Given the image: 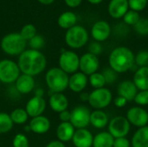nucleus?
<instances>
[{
    "label": "nucleus",
    "instance_id": "nucleus-20",
    "mask_svg": "<svg viewBox=\"0 0 148 147\" xmlns=\"http://www.w3.org/2000/svg\"><path fill=\"white\" fill-rule=\"evenodd\" d=\"M117 91L119 96L125 98L127 101H132L134 100L139 90L133 82V81L126 80L121 81L118 85Z\"/></svg>",
    "mask_w": 148,
    "mask_h": 147
},
{
    "label": "nucleus",
    "instance_id": "nucleus-7",
    "mask_svg": "<svg viewBox=\"0 0 148 147\" xmlns=\"http://www.w3.org/2000/svg\"><path fill=\"white\" fill-rule=\"evenodd\" d=\"M113 100L112 92L106 88L94 89L89 94L88 104L95 110H102L108 107Z\"/></svg>",
    "mask_w": 148,
    "mask_h": 147
},
{
    "label": "nucleus",
    "instance_id": "nucleus-33",
    "mask_svg": "<svg viewBox=\"0 0 148 147\" xmlns=\"http://www.w3.org/2000/svg\"><path fill=\"white\" fill-rule=\"evenodd\" d=\"M134 63L138 68L148 67V50L139 51L134 57Z\"/></svg>",
    "mask_w": 148,
    "mask_h": 147
},
{
    "label": "nucleus",
    "instance_id": "nucleus-11",
    "mask_svg": "<svg viewBox=\"0 0 148 147\" xmlns=\"http://www.w3.org/2000/svg\"><path fill=\"white\" fill-rule=\"evenodd\" d=\"M130 125L138 128L147 126L148 125V112L142 107H133L127 112V116Z\"/></svg>",
    "mask_w": 148,
    "mask_h": 147
},
{
    "label": "nucleus",
    "instance_id": "nucleus-45",
    "mask_svg": "<svg viewBox=\"0 0 148 147\" xmlns=\"http://www.w3.org/2000/svg\"><path fill=\"white\" fill-rule=\"evenodd\" d=\"M45 147H66V146H65V144L63 142L56 139V140L50 141L49 143L47 144V146Z\"/></svg>",
    "mask_w": 148,
    "mask_h": 147
},
{
    "label": "nucleus",
    "instance_id": "nucleus-4",
    "mask_svg": "<svg viewBox=\"0 0 148 147\" xmlns=\"http://www.w3.org/2000/svg\"><path fill=\"white\" fill-rule=\"evenodd\" d=\"M0 46L6 55L19 56L25 50L27 41L22 37L20 33H10L2 38Z\"/></svg>",
    "mask_w": 148,
    "mask_h": 147
},
{
    "label": "nucleus",
    "instance_id": "nucleus-18",
    "mask_svg": "<svg viewBox=\"0 0 148 147\" xmlns=\"http://www.w3.org/2000/svg\"><path fill=\"white\" fill-rule=\"evenodd\" d=\"M28 126L30 132L36 134H45L49 131L51 126L49 120L44 115L31 118Z\"/></svg>",
    "mask_w": 148,
    "mask_h": 147
},
{
    "label": "nucleus",
    "instance_id": "nucleus-34",
    "mask_svg": "<svg viewBox=\"0 0 148 147\" xmlns=\"http://www.w3.org/2000/svg\"><path fill=\"white\" fill-rule=\"evenodd\" d=\"M13 147H29V142L26 135L23 133H17L15 135L12 140Z\"/></svg>",
    "mask_w": 148,
    "mask_h": 147
},
{
    "label": "nucleus",
    "instance_id": "nucleus-10",
    "mask_svg": "<svg viewBox=\"0 0 148 147\" xmlns=\"http://www.w3.org/2000/svg\"><path fill=\"white\" fill-rule=\"evenodd\" d=\"M90 114L88 107L83 105L77 106L71 111L70 123L75 129L86 128L90 124Z\"/></svg>",
    "mask_w": 148,
    "mask_h": 147
},
{
    "label": "nucleus",
    "instance_id": "nucleus-31",
    "mask_svg": "<svg viewBox=\"0 0 148 147\" xmlns=\"http://www.w3.org/2000/svg\"><path fill=\"white\" fill-rule=\"evenodd\" d=\"M20 35L25 41L29 42L31 38H33L36 35V29L35 25H33L31 23L25 24L22 28V29L20 31Z\"/></svg>",
    "mask_w": 148,
    "mask_h": 147
},
{
    "label": "nucleus",
    "instance_id": "nucleus-47",
    "mask_svg": "<svg viewBox=\"0 0 148 147\" xmlns=\"http://www.w3.org/2000/svg\"><path fill=\"white\" fill-rule=\"evenodd\" d=\"M43 94H44L43 90L41 89V88H38V89H36V92H35V96H37V97H43Z\"/></svg>",
    "mask_w": 148,
    "mask_h": 147
},
{
    "label": "nucleus",
    "instance_id": "nucleus-50",
    "mask_svg": "<svg viewBox=\"0 0 148 147\" xmlns=\"http://www.w3.org/2000/svg\"><path fill=\"white\" fill-rule=\"evenodd\" d=\"M147 20H148V17H147Z\"/></svg>",
    "mask_w": 148,
    "mask_h": 147
},
{
    "label": "nucleus",
    "instance_id": "nucleus-28",
    "mask_svg": "<svg viewBox=\"0 0 148 147\" xmlns=\"http://www.w3.org/2000/svg\"><path fill=\"white\" fill-rule=\"evenodd\" d=\"M10 119L12 122L16 125H23L28 121L29 115L25 109L23 108H16L14 109L10 114Z\"/></svg>",
    "mask_w": 148,
    "mask_h": 147
},
{
    "label": "nucleus",
    "instance_id": "nucleus-48",
    "mask_svg": "<svg viewBox=\"0 0 148 147\" xmlns=\"http://www.w3.org/2000/svg\"><path fill=\"white\" fill-rule=\"evenodd\" d=\"M56 0H38L39 3H41L42 4H44V5H49V4H51L52 3H54Z\"/></svg>",
    "mask_w": 148,
    "mask_h": 147
},
{
    "label": "nucleus",
    "instance_id": "nucleus-43",
    "mask_svg": "<svg viewBox=\"0 0 148 147\" xmlns=\"http://www.w3.org/2000/svg\"><path fill=\"white\" fill-rule=\"evenodd\" d=\"M127 102H128V101H127L125 98H123V97H121V96H119V95H118V96L114 99V106H115L116 107H118V108H121V107H126V105H127Z\"/></svg>",
    "mask_w": 148,
    "mask_h": 147
},
{
    "label": "nucleus",
    "instance_id": "nucleus-21",
    "mask_svg": "<svg viewBox=\"0 0 148 147\" xmlns=\"http://www.w3.org/2000/svg\"><path fill=\"white\" fill-rule=\"evenodd\" d=\"M50 108L56 113H61L68 109L69 100L63 93H52L49 100Z\"/></svg>",
    "mask_w": 148,
    "mask_h": 147
},
{
    "label": "nucleus",
    "instance_id": "nucleus-8",
    "mask_svg": "<svg viewBox=\"0 0 148 147\" xmlns=\"http://www.w3.org/2000/svg\"><path fill=\"white\" fill-rule=\"evenodd\" d=\"M80 57L72 50H62L59 59V68L68 75H72L79 70Z\"/></svg>",
    "mask_w": 148,
    "mask_h": 147
},
{
    "label": "nucleus",
    "instance_id": "nucleus-44",
    "mask_svg": "<svg viewBox=\"0 0 148 147\" xmlns=\"http://www.w3.org/2000/svg\"><path fill=\"white\" fill-rule=\"evenodd\" d=\"M64 2H65V3L69 7H70V8H76V7H78L82 3V0H64Z\"/></svg>",
    "mask_w": 148,
    "mask_h": 147
},
{
    "label": "nucleus",
    "instance_id": "nucleus-12",
    "mask_svg": "<svg viewBox=\"0 0 148 147\" xmlns=\"http://www.w3.org/2000/svg\"><path fill=\"white\" fill-rule=\"evenodd\" d=\"M100 67V61L98 56L88 52L80 57L79 70L87 76L96 73Z\"/></svg>",
    "mask_w": 148,
    "mask_h": 147
},
{
    "label": "nucleus",
    "instance_id": "nucleus-17",
    "mask_svg": "<svg viewBox=\"0 0 148 147\" xmlns=\"http://www.w3.org/2000/svg\"><path fill=\"white\" fill-rule=\"evenodd\" d=\"M129 10L127 0H110L108 11L111 17L114 19H120Z\"/></svg>",
    "mask_w": 148,
    "mask_h": 147
},
{
    "label": "nucleus",
    "instance_id": "nucleus-22",
    "mask_svg": "<svg viewBox=\"0 0 148 147\" xmlns=\"http://www.w3.org/2000/svg\"><path fill=\"white\" fill-rule=\"evenodd\" d=\"M75 128L70 122H61L56 128V137L57 139L65 143L72 140Z\"/></svg>",
    "mask_w": 148,
    "mask_h": 147
},
{
    "label": "nucleus",
    "instance_id": "nucleus-38",
    "mask_svg": "<svg viewBox=\"0 0 148 147\" xmlns=\"http://www.w3.org/2000/svg\"><path fill=\"white\" fill-rule=\"evenodd\" d=\"M102 75L105 78L106 83L109 84V85L114 83L118 79V74L114 70H113L111 68H106L103 70Z\"/></svg>",
    "mask_w": 148,
    "mask_h": 147
},
{
    "label": "nucleus",
    "instance_id": "nucleus-14",
    "mask_svg": "<svg viewBox=\"0 0 148 147\" xmlns=\"http://www.w3.org/2000/svg\"><path fill=\"white\" fill-rule=\"evenodd\" d=\"M46 109V101L43 97L34 96L30 98L25 106V110L29 117L35 118L42 115Z\"/></svg>",
    "mask_w": 148,
    "mask_h": 147
},
{
    "label": "nucleus",
    "instance_id": "nucleus-26",
    "mask_svg": "<svg viewBox=\"0 0 148 147\" xmlns=\"http://www.w3.org/2000/svg\"><path fill=\"white\" fill-rule=\"evenodd\" d=\"M77 16L72 11H65L62 13L57 20L58 25L60 28L64 29H69L75 25H76Z\"/></svg>",
    "mask_w": 148,
    "mask_h": 147
},
{
    "label": "nucleus",
    "instance_id": "nucleus-16",
    "mask_svg": "<svg viewBox=\"0 0 148 147\" xmlns=\"http://www.w3.org/2000/svg\"><path fill=\"white\" fill-rule=\"evenodd\" d=\"M88 83V77L82 73L77 71L75 74H72L69 76V88L74 93H82L86 88Z\"/></svg>",
    "mask_w": 148,
    "mask_h": 147
},
{
    "label": "nucleus",
    "instance_id": "nucleus-2",
    "mask_svg": "<svg viewBox=\"0 0 148 147\" xmlns=\"http://www.w3.org/2000/svg\"><path fill=\"white\" fill-rule=\"evenodd\" d=\"M134 54L127 47L120 46L114 49L108 57L109 68L117 74H123L131 70L134 64Z\"/></svg>",
    "mask_w": 148,
    "mask_h": 147
},
{
    "label": "nucleus",
    "instance_id": "nucleus-5",
    "mask_svg": "<svg viewBox=\"0 0 148 147\" xmlns=\"http://www.w3.org/2000/svg\"><path fill=\"white\" fill-rule=\"evenodd\" d=\"M88 37V32L84 27L81 25H75L74 27L67 29L65 34V42L71 49H81L87 44Z\"/></svg>",
    "mask_w": 148,
    "mask_h": 147
},
{
    "label": "nucleus",
    "instance_id": "nucleus-40",
    "mask_svg": "<svg viewBox=\"0 0 148 147\" xmlns=\"http://www.w3.org/2000/svg\"><path fill=\"white\" fill-rule=\"evenodd\" d=\"M88 52L98 56L102 53V46L98 42H93L88 46Z\"/></svg>",
    "mask_w": 148,
    "mask_h": 147
},
{
    "label": "nucleus",
    "instance_id": "nucleus-24",
    "mask_svg": "<svg viewBox=\"0 0 148 147\" xmlns=\"http://www.w3.org/2000/svg\"><path fill=\"white\" fill-rule=\"evenodd\" d=\"M108 116L102 110H95L90 114V124L97 128L103 129L108 125Z\"/></svg>",
    "mask_w": 148,
    "mask_h": 147
},
{
    "label": "nucleus",
    "instance_id": "nucleus-13",
    "mask_svg": "<svg viewBox=\"0 0 148 147\" xmlns=\"http://www.w3.org/2000/svg\"><path fill=\"white\" fill-rule=\"evenodd\" d=\"M111 35L110 24L104 20L95 22L91 28V36L95 42H101L106 41Z\"/></svg>",
    "mask_w": 148,
    "mask_h": 147
},
{
    "label": "nucleus",
    "instance_id": "nucleus-25",
    "mask_svg": "<svg viewBox=\"0 0 148 147\" xmlns=\"http://www.w3.org/2000/svg\"><path fill=\"white\" fill-rule=\"evenodd\" d=\"M132 147H148V126L138 128L131 139Z\"/></svg>",
    "mask_w": 148,
    "mask_h": 147
},
{
    "label": "nucleus",
    "instance_id": "nucleus-46",
    "mask_svg": "<svg viewBox=\"0 0 148 147\" xmlns=\"http://www.w3.org/2000/svg\"><path fill=\"white\" fill-rule=\"evenodd\" d=\"M88 98H89V94L86 93V92H82L80 93V99L82 101H88Z\"/></svg>",
    "mask_w": 148,
    "mask_h": 147
},
{
    "label": "nucleus",
    "instance_id": "nucleus-32",
    "mask_svg": "<svg viewBox=\"0 0 148 147\" xmlns=\"http://www.w3.org/2000/svg\"><path fill=\"white\" fill-rule=\"evenodd\" d=\"M122 18H123L124 23L127 25L134 26L139 22V20L140 19V13L139 12L134 11V10H129L124 15V16Z\"/></svg>",
    "mask_w": 148,
    "mask_h": 147
},
{
    "label": "nucleus",
    "instance_id": "nucleus-1",
    "mask_svg": "<svg viewBox=\"0 0 148 147\" xmlns=\"http://www.w3.org/2000/svg\"><path fill=\"white\" fill-rule=\"evenodd\" d=\"M17 65L22 74L36 76L42 73L47 67L45 55L40 50L25 49L17 60Z\"/></svg>",
    "mask_w": 148,
    "mask_h": 147
},
{
    "label": "nucleus",
    "instance_id": "nucleus-27",
    "mask_svg": "<svg viewBox=\"0 0 148 147\" xmlns=\"http://www.w3.org/2000/svg\"><path fill=\"white\" fill-rule=\"evenodd\" d=\"M114 138L108 132H101L94 136L92 147H113Z\"/></svg>",
    "mask_w": 148,
    "mask_h": 147
},
{
    "label": "nucleus",
    "instance_id": "nucleus-42",
    "mask_svg": "<svg viewBox=\"0 0 148 147\" xmlns=\"http://www.w3.org/2000/svg\"><path fill=\"white\" fill-rule=\"evenodd\" d=\"M59 119L61 122H70L71 119V111H69L68 109L65 111H62L59 113Z\"/></svg>",
    "mask_w": 148,
    "mask_h": 147
},
{
    "label": "nucleus",
    "instance_id": "nucleus-37",
    "mask_svg": "<svg viewBox=\"0 0 148 147\" xmlns=\"http://www.w3.org/2000/svg\"><path fill=\"white\" fill-rule=\"evenodd\" d=\"M129 9L137 12L143 10L148 3V0H127Z\"/></svg>",
    "mask_w": 148,
    "mask_h": 147
},
{
    "label": "nucleus",
    "instance_id": "nucleus-23",
    "mask_svg": "<svg viewBox=\"0 0 148 147\" xmlns=\"http://www.w3.org/2000/svg\"><path fill=\"white\" fill-rule=\"evenodd\" d=\"M133 82L139 91L148 90V67L139 68L134 72Z\"/></svg>",
    "mask_w": 148,
    "mask_h": 147
},
{
    "label": "nucleus",
    "instance_id": "nucleus-3",
    "mask_svg": "<svg viewBox=\"0 0 148 147\" xmlns=\"http://www.w3.org/2000/svg\"><path fill=\"white\" fill-rule=\"evenodd\" d=\"M69 76L58 68H49L45 75V82L52 93H63L69 88Z\"/></svg>",
    "mask_w": 148,
    "mask_h": 147
},
{
    "label": "nucleus",
    "instance_id": "nucleus-15",
    "mask_svg": "<svg viewBox=\"0 0 148 147\" xmlns=\"http://www.w3.org/2000/svg\"><path fill=\"white\" fill-rule=\"evenodd\" d=\"M93 140L94 136L87 128L76 129L72 139L73 145L75 147H92Z\"/></svg>",
    "mask_w": 148,
    "mask_h": 147
},
{
    "label": "nucleus",
    "instance_id": "nucleus-30",
    "mask_svg": "<svg viewBox=\"0 0 148 147\" xmlns=\"http://www.w3.org/2000/svg\"><path fill=\"white\" fill-rule=\"evenodd\" d=\"M88 82L94 89L105 88V85L107 84L102 73H99V72L94 73L91 75H89Z\"/></svg>",
    "mask_w": 148,
    "mask_h": 147
},
{
    "label": "nucleus",
    "instance_id": "nucleus-35",
    "mask_svg": "<svg viewBox=\"0 0 148 147\" xmlns=\"http://www.w3.org/2000/svg\"><path fill=\"white\" fill-rule=\"evenodd\" d=\"M134 30L140 36H147L148 35V20L147 18H141L139 22L134 26Z\"/></svg>",
    "mask_w": 148,
    "mask_h": 147
},
{
    "label": "nucleus",
    "instance_id": "nucleus-49",
    "mask_svg": "<svg viewBox=\"0 0 148 147\" xmlns=\"http://www.w3.org/2000/svg\"><path fill=\"white\" fill-rule=\"evenodd\" d=\"M103 0H88V2H89L92 4H99L102 2Z\"/></svg>",
    "mask_w": 148,
    "mask_h": 147
},
{
    "label": "nucleus",
    "instance_id": "nucleus-29",
    "mask_svg": "<svg viewBox=\"0 0 148 147\" xmlns=\"http://www.w3.org/2000/svg\"><path fill=\"white\" fill-rule=\"evenodd\" d=\"M14 126L10 114L0 112V134H4L9 133Z\"/></svg>",
    "mask_w": 148,
    "mask_h": 147
},
{
    "label": "nucleus",
    "instance_id": "nucleus-19",
    "mask_svg": "<svg viewBox=\"0 0 148 147\" xmlns=\"http://www.w3.org/2000/svg\"><path fill=\"white\" fill-rule=\"evenodd\" d=\"M36 81L33 76L22 74L15 81V88L16 91L23 94H27L31 93L35 88Z\"/></svg>",
    "mask_w": 148,
    "mask_h": 147
},
{
    "label": "nucleus",
    "instance_id": "nucleus-9",
    "mask_svg": "<svg viewBox=\"0 0 148 147\" xmlns=\"http://www.w3.org/2000/svg\"><path fill=\"white\" fill-rule=\"evenodd\" d=\"M108 133L114 138L127 137L130 132L131 125L124 116H115L108 122Z\"/></svg>",
    "mask_w": 148,
    "mask_h": 147
},
{
    "label": "nucleus",
    "instance_id": "nucleus-39",
    "mask_svg": "<svg viewBox=\"0 0 148 147\" xmlns=\"http://www.w3.org/2000/svg\"><path fill=\"white\" fill-rule=\"evenodd\" d=\"M134 102L139 106V107H144L148 105V90L144 91H138L135 98H134Z\"/></svg>",
    "mask_w": 148,
    "mask_h": 147
},
{
    "label": "nucleus",
    "instance_id": "nucleus-41",
    "mask_svg": "<svg viewBox=\"0 0 148 147\" xmlns=\"http://www.w3.org/2000/svg\"><path fill=\"white\" fill-rule=\"evenodd\" d=\"M113 147H131V142L127 139V137L114 139Z\"/></svg>",
    "mask_w": 148,
    "mask_h": 147
},
{
    "label": "nucleus",
    "instance_id": "nucleus-6",
    "mask_svg": "<svg viewBox=\"0 0 148 147\" xmlns=\"http://www.w3.org/2000/svg\"><path fill=\"white\" fill-rule=\"evenodd\" d=\"M20 75L21 71L17 62L10 59L0 61V82L3 84L15 83Z\"/></svg>",
    "mask_w": 148,
    "mask_h": 147
},
{
    "label": "nucleus",
    "instance_id": "nucleus-36",
    "mask_svg": "<svg viewBox=\"0 0 148 147\" xmlns=\"http://www.w3.org/2000/svg\"><path fill=\"white\" fill-rule=\"evenodd\" d=\"M44 44H45L44 38L42 36L37 35V34L29 41V45L30 49H35V50H40L41 49L43 48Z\"/></svg>",
    "mask_w": 148,
    "mask_h": 147
}]
</instances>
